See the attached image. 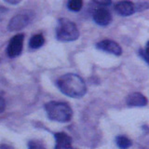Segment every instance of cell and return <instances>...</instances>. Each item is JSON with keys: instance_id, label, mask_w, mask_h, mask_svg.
I'll return each instance as SVG.
<instances>
[{"instance_id": "cell-1", "label": "cell", "mask_w": 149, "mask_h": 149, "mask_svg": "<svg viewBox=\"0 0 149 149\" xmlns=\"http://www.w3.org/2000/svg\"><path fill=\"white\" fill-rule=\"evenodd\" d=\"M57 86L64 95L71 98H81L87 91L85 82L76 74H63L57 80Z\"/></svg>"}, {"instance_id": "cell-2", "label": "cell", "mask_w": 149, "mask_h": 149, "mask_svg": "<svg viewBox=\"0 0 149 149\" xmlns=\"http://www.w3.org/2000/svg\"><path fill=\"white\" fill-rule=\"evenodd\" d=\"M48 118L57 122H68L71 120L73 111L67 104L62 102H49L45 104Z\"/></svg>"}, {"instance_id": "cell-3", "label": "cell", "mask_w": 149, "mask_h": 149, "mask_svg": "<svg viewBox=\"0 0 149 149\" xmlns=\"http://www.w3.org/2000/svg\"><path fill=\"white\" fill-rule=\"evenodd\" d=\"M56 36L57 39L63 42L77 40L79 36V31L77 25L68 19H60L56 28Z\"/></svg>"}, {"instance_id": "cell-4", "label": "cell", "mask_w": 149, "mask_h": 149, "mask_svg": "<svg viewBox=\"0 0 149 149\" xmlns=\"http://www.w3.org/2000/svg\"><path fill=\"white\" fill-rule=\"evenodd\" d=\"M35 14L33 11L25 10L22 13H19L14 16L8 23V30L9 31H18L27 26L33 21Z\"/></svg>"}, {"instance_id": "cell-5", "label": "cell", "mask_w": 149, "mask_h": 149, "mask_svg": "<svg viewBox=\"0 0 149 149\" xmlns=\"http://www.w3.org/2000/svg\"><path fill=\"white\" fill-rule=\"evenodd\" d=\"M23 38H24V36L22 34H18L16 36H14L10 39L7 49V53L8 55V57L15 58L22 53Z\"/></svg>"}, {"instance_id": "cell-6", "label": "cell", "mask_w": 149, "mask_h": 149, "mask_svg": "<svg viewBox=\"0 0 149 149\" xmlns=\"http://www.w3.org/2000/svg\"><path fill=\"white\" fill-rule=\"evenodd\" d=\"M96 47H97V49H99L102 51H105V52H108V53L114 54L116 56H119L122 53L121 47L113 40H109V39L102 40L99 42V43L96 45Z\"/></svg>"}, {"instance_id": "cell-7", "label": "cell", "mask_w": 149, "mask_h": 149, "mask_svg": "<svg viewBox=\"0 0 149 149\" xmlns=\"http://www.w3.org/2000/svg\"><path fill=\"white\" fill-rule=\"evenodd\" d=\"M93 20L98 25L105 26L108 25L112 21V15L108 9L104 8H100L95 9L93 12Z\"/></svg>"}, {"instance_id": "cell-8", "label": "cell", "mask_w": 149, "mask_h": 149, "mask_svg": "<svg viewBox=\"0 0 149 149\" xmlns=\"http://www.w3.org/2000/svg\"><path fill=\"white\" fill-rule=\"evenodd\" d=\"M115 10L121 16H130L135 11V6L130 1H120L115 5Z\"/></svg>"}, {"instance_id": "cell-9", "label": "cell", "mask_w": 149, "mask_h": 149, "mask_svg": "<svg viewBox=\"0 0 149 149\" xmlns=\"http://www.w3.org/2000/svg\"><path fill=\"white\" fill-rule=\"evenodd\" d=\"M56 140L55 149H74L71 137L64 132H57L54 135Z\"/></svg>"}, {"instance_id": "cell-10", "label": "cell", "mask_w": 149, "mask_h": 149, "mask_svg": "<svg viewBox=\"0 0 149 149\" xmlns=\"http://www.w3.org/2000/svg\"><path fill=\"white\" fill-rule=\"evenodd\" d=\"M126 102L129 106H144L147 104V99L141 93L132 92L127 97Z\"/></svg>"}, {"instance_id": "cell-11", "label": "cell", "mask_w": 149, "mask_h": 149, "mask_svg": "<svg viewBox=\"0 0 149 149\" xmlns=\"http://www.w3.org/2000/svg\"><path fill=\"white\" fill-rule=\"evenodd\" d=\"M44 42H45V38L41 34L35 35L31 37V39L29 41V47L31 49H39L40 47L43 46Z\"/></svg>"}, {"instance_id": "cell-12", "label": "cell", "mask_w": 149, "mask_h": 149, "mask_svg": "<svg viewBox=\"0 0 149 149\" xmlns=\"http://www.w3.org/2000/svg\"><path fill=\"white\" fill-rule=\"evenodd\" d=\"M116 143L120 149H128L132 146V141L125 136H118L116 138Z\"/></svg>"}, {"instance_id": "cell-13", "label": "cell", "mask_w": 149, "mask_h": 149, "mask_svg": "<svg viewBox=\"0 0 149 149\" xmlns=\"http://www.w3.org/2000/svg\"><path fill=\"white\" fill-rule=\"evenodd\" d=\"M83 2L81 0H71L67 3V8L72 11H79L82 8Z\"/></svg>"}, {"instance_id": "cell-14", "label": "cell", "mask_w": 149, "mask_h": 149, "mask_svg": "<svg viewBox=\"0 0 149 149\" xmlns=\"http://www.w3.org/2000/svg\"><path fill=\"white\" fill-rule=\"evenodd\" d=\"M28 149H46L44 144L39 141H30L28 143Z\"/></svg>"}, {"instance_id": "cell-15", "label": "cell", "mask_w": 149, "mask_h": 149, "mask_svg": "<svg viewBox=\"0 0 149 149\" xmlns=\"http://www.w3.org/2000/svg\"><path fill=\"white\" fill-rule=\"evenodd\" d=\"M147 51H148V49H147V46H146V49L144 50H143V49H141L140 50V54H141V56L143 58V60L146 61V63H148V58H147Z\"/></svg>"}, {"instance_id": "cell-16", "label": "cell", "mask_w": 149, "mask_h": 149, "mask_svg": "<svg viewBox=\"0 0 149 149\" xmlns=\"http://www.w3.org/2000/svg\"><path fill=\"white\" fill-rule=\"evenodd\" d=\"M5 108H6V102L2 97H0V113H2Z\"/></svg>"}, {"instance_id": "cell-17", "label": "cell", "mask_w": 149, "mask_h": 149, "mask_svg": "<svg viewBox=\"0 0 149 149\" xmlns=\"http://www.w3.org/2000/svg\"><path fill=\"white\" fill-rule=\"evenodd\" d=\"M96 3L97 4H100V5H102V6H108V5H110L111 4V2L110 1H96Z\"/></svg>"}, {"instance_id": "cell-18", "label": "cell", "mask_w": 149, "mask_h": 149, "mask_svg": "<svg viewBox=\"0 0 149 149\" xmlns=\"http://www.w3.org/2000/svg\"><path fill=\"white\" fill-rule=\"evenodd\" d=\"M0 149H14V148L10 146H8V144H1L0 146Z\"/></svg>"}]
</instances>
